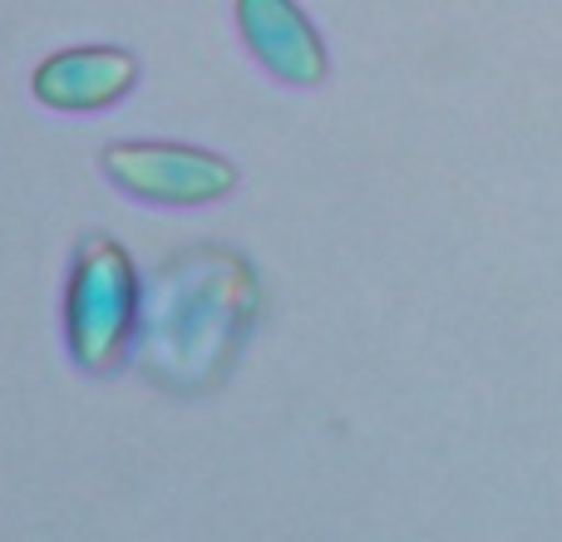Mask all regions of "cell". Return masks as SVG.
<instances>
[{
	"label": "cell",
	"mask_w": 562,
	"mask_h": 542,
	"mask_svg": "<svg viewBox=\"0 0 562 542\" xmlns=\"http://www.w3.org/2000/svg\"><path fill=\"white\" fill-rule=\"evenodd\" d=\"M134 84V59L124 49H69L40 65L35 94L49 109H99Z\"/></svg>",
	"instance_id": "5"
},
{
	"label": "cell",
	"mask_w": 562,
	"mask_h": 542,
	"mask_svg": "<svg viewBox=\"0 0 562 542\" xmlns=\"http://www.w3.org/2000/svg\"><path fill=\"white\" fill-rule=\"evenodd\" d=\"M104 168L138 197L154 203H207L233 188V163L198 148L173 144H114L104 154Z\"/></svg>",
	"instance_id": "3"
},
{
	"label": "cell",
	"mask_w": 562,
	"mask_h": 542,
	"mask_svg": "<svg viewBox=\"0 0 562 542\" xmlns=\"http://www.w3.org/2000/svg\"><path fill=\"white\" fill-rule=\"evenodd\" d=\"M128 320H134V271H128V257L114 242H104V237H85L75 291H69L75 355L89 370L114 365L124 355Z\"/></svg>",
	"instance_id": "2"
},
{
	"label": "cell",
	"mask_w": 562,
	"mask_h": 542,
	"mask_svg": "<svg viewBox=\"0 0 562 542\" xmlns=\"http://www.w3.org/2000/svg\"><path fill=\"white\" fill-rule=\"evenodd\" d=\"M237 15H243L247 45H252L281 79H296V84L321 79V69H326L321 39L311 35L306 15H301L291 0H243Z\"/></svg>",
	"instance_id": "4"
},
{
	"label": "cell",
	"mask_w": 562,
	"mask_h": 542,
	"mask_svg": "<svg viewBox=\"0 0 562 542\" xmlns=\"http://www.w3.org/2000/svg\"><path fill=\"white\" fill-rule=\"evenodd\" d=\"M243 281V267L223 252L173 262L154 301V350L168 380H203L233 350L237 320L247 316V296H233Z\"/></svg>",
	"instance_id": "1"
}]
</instances>
